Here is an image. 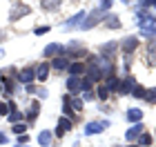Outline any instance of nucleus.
<instances>
[{
	"label": "nucleus",
	"instance_id": "obj_30",
	"mask_svg": "<svg viewBox=\"0 0 156 147\" xmlns=\"http://www.w3.org/2000/svg\"><path fill=\"white\" fill-rule=\"evenodd\" d=\"M58 5H60V2H42V7H45V9H56Z\"/></svg>",
	"mask_w": 156,
	"mask_h": 147
},
{
	"label": "nucleus",
	"instance_id": "obj_25",
	"mask_svg": "<svg viewBox=\"0 0 156 147\" xmlns=\"http://www.w3.org/2000/svg\"><path fill=\"white\" fill-rule=\"evenodd\" d=\"M145 100L147 103H156V89H145Z\"/></svg>",
	"mask_w": 156,
	"mask_h": 147
},
{
	"label": "nucleus",
	"instance_id": "obj_35",
	"mask_svg": "<svg viewBox=\"0 0 156 147\" xmlns=\"http://www.w3.org/2000/svg\"><path fill=\"white\" fill-rule=\"evenodd\" d=\"M0 143H7V136L5 134H0Z\"/></svg>",
	"mask_w": 156,
	"mask_h": 147
},
{
	"label": "nucleus",
	"instance_id": "obj_28",
	"mask_svg": "<svg viewBox=\"0 0 156 147\" xmlns=\"http://www.w3.org/2000/svg\"><path fill=\"white\" fill-rule=\"evenodd\" d=\"M72 109H74V111H80V109H83V100L74 98V100H72Z\"/></svg>",
	"mask_w": 156,
	"mask_h": 147
},
{
	"label": "nucleus",
	"instance_id": "obj_7",
	"mask_svg": "<svg viewBox=\"0 0 156 147\" xmlns=\"http://www.w3.org/2000/svg\"><path fill=\"white\" fill-rule=\"evenodd\" d=\"M67 89H69V92H78V89H83V80L78 78V76H72V78L67 80Z\"/></svg>",
	"mask_w": 156,
	"mask_h": 147
},
{
	"label": "nucleus",
	"instance_id": "obj_4",
	"mask_svg": "<svg viewBox=\"0 0 156 147\" xmlns=\"http://www.w3.org/2000/svg\"><path fill=\"white\" fill-rule=\"evenodd\" d=\"M34 74H36V80L45 82V80H47V76H49V65H47V62H40V65L36 67V72H34Z\"/></svg>",
	"mask_w": 156,
	"mask_h": 147
},
{
	"label": "nucleus",
	"instance_id": "obj_34",
	"mask_svg": "<svg viewBox=\"0 0 156 147\" xmlns=\"http://www.w3.org/2000/svg\"><path fill=\"white\" fill-rule=\"evenodd\" d=\"M45 31H49V27H38V29H36V33H38V36H42Z\"/></svg>",
	"mask_w": 156,
	"mask_h": 147
},
{
	"label": "nucleus",
	"instance_id": "obj_29",
	"mask_svg": "<svg viewBox=\"0 0 156 147\" xmlns=\"http://www.w3.org/2000/svg\"><path fill=\"white\" fill-rule=\"evenodd\" d=\"M150 62H152V65H156V47H154V45H150Z\"/></svg>",
	"mask_w": 156,
	"mask_h": 147
},
{
	"label": "nucleus",
	"instance_id": "obj_10",
	"mask_svg": "<svg viewBox=\"0 0 156 147\" xmlns=\"http://www.w3.org/2000/svg\"><path fill=\"white\" fill-rule=\"evenodd\" d=\"M54 67H56V69H67V67H69V58H65V56L54 58Z\"/></svg>",
	"mask_w": 156,
	"mask_h": 147
},
{
	"label": "nucleus",
	"instance_id": "obj_20",
	"mask_svg": "<svg viewBox=\"0 0 156 147\" xmlns=\"http://www.w3.org/2000/svg\"><path fill=\"white\" fill-rule=\"evenodd\" d=\"M60 51H62L60 45H49V47L45 49V56H56V54H60Z\"/></svg>",
	"mask_w": 156,
	"mask_h": 147
},
{
	"label": "nucleus",
	"instance_id": "obj_11",
	"mask_svg": "<svg viewBox=\"0 0 156 147\" xmlns=\"http://www.w3.org/2000/svg\"><path fill=\"white\" fill-rule=\"evenodd\" d=\"M62 111L67 116H74V109H72V96H65L62 98Z\"/></svg>",
	"mask_w": 156,
	"mask_h": 147
},
{
	"label": "nucleus",
	"instance_id": "obj_5",
	"mask_svg": "<svg viewBox=\"0 0 156 147\" xmlns=\"http://www.w3.org/2000/svg\"><path fill=\"white\" fill-rule=\"evenodd\" d=\"M34 78H36V74H34L31 67H25V69L18 72V80H23V82H31Z\"/></svg>",
	"mask_w": 156,
	"mask_h": 147
},
{
	"label": "nucleus",
	"instance_id": "obj_18",
	"mask_svg": "<svg viewBox=\"0 0 156 147\" xmlns=\"http://www.w3.org/2000/svg\"><path fill=\"white\" fill-rule=\"evenodd\" d=\"M98 18H101V9H96L94 13H91V18H89V20H87V23H85L83 27H85V29H89V27H94V23H96Z\"/></svg>",
	"mask_w": 156,
	"mask_h": 147
},
{
	"label": "nucleus",
	"instance_id": "obj_38",
	"mask_svg": "<svg viewBox=\"0 0 156 147\" xmlns=\"http://www.w3.org/2000/svg\"><path fill=\"white\" fill-rule=\"evenodd\" d=\"M20 147H23V145H20Z\"/></svg>",
	"mask_w": 156,
	"mask_h": 147
},
{
	"label": "nucleus",
	"instance_id": "obj_26",
	"mask_svg": "<svg viewBox=\"0 0 156 147\" xmlns=\"http://www.w3.org/2000/svg\"><path fill=\"white\" fill-rule=\"evenodd\" d=\"M132 96L134 98H145V87L136 85V87H134V92H132Z\"/></svg>",
	"mask_w": 156,
	"mask_h": 147
},
{
	"label": "nucleus",
	"instance_id": "obj_33",
	"mask_svg": "<svg viewBox=\"0 0 156 147\" xmlns=\"http://www.w3.org/2000/svg\"><path fill=\"white\" fill-rule=\"evenodd\" d=\"M9 111V105H5V103H0V114H7Z\"/></svg>",
	"mask_w": 156,
	"mask_h": 147
},
{
	"label": "nucleus",
	"instance_id": "obj_16",
	"mask_svg": "<svg viewBox=\"0 0 156 147\" xmlns=\"http://www.w3.org/2000/svg\"><path fill=\"white\" fill-rule=\"evenodd\" d=\"M38 143H40L42 147H47L49 143H51V134H49V131H40V136H38Z\"/></svg>",
	"mask_w": 156,
	"mask_h": 147
},
{
	"label": "nucleus",
	"instance_id": "obj_12",
	"mask_svg": "<svg viewBox=\"0 0 156 147\" xmlns=\"http://www.w3.org/2000/svg\"><path fill=\"white\" fill-rule=\"evenodd\" d=\"M127 118H129L132 123H140V118H143V111H140V109H129V111H127Z\"/></svg>",
	"mask_w": 156,
	"mask_h": 147
},
{
	"label": "nucleus",
	"instance_id": "obj_9",
	"mask_svg": "<svg viewBox=\"0 0 156 147\" xmlns=\"http://www.w3.org/2000/svg\"><path fill=\"white\" fill-rule=\"evenodd\" d=\"M134 87H136V85H134V80H132V78H127L123 85L118 87V92H120V94H129V92H134Z\"/></svg>",
	"mask_w": 156,
	"mask_h": 147
},
{
	"label": "nucleus",
	"instance_id": "obj_24",
	"mask_svg": "<svg viewBox=\"0 0 156 147\" xmlns=\"http://www.w3.org/2000/svg\"><path fill=\"white\" fill-rule=\"evenodd\" d=\"M67 56H76V58H83V56H85V49H67V51H65V58H67Z\"/></svg>",
	"mask_w": 156,
	"mask_h": 147
},
{
	"label": "nucleus",
	"instance_id": "obj_17",
	"mask_svg": "<svg viewBox=\"0 0 156 147\" xmlns=\"http://www.w3.org/2000/svg\"><path fill=\"white\" fill-rule=\"evenodd\" d=\"M107 78H109V80H107V85H105V87H107L109 92H112V89H118V87H120V82H118V78H116V76H112V74H109Z\"/></svg>",
	"mask_w": 156,
	"mask_h": 147
},
{
	"label": "nucleus",
	"instance_id": "obj_21",
	"mask_svg": "<svg viewBox=\"0 0 156 147\" xmlns=\"http://www.w3.org/2000/svg\"><path fill=\"white\" fill-rule=\"evenodd\" d=\"M96 96L101 98V100H107V98H109V89L105 85H101V87H98V92H96Z\"/></svg>",
	"mask_w": 156,
	"mask_h": 147
},
{
	"label": "nucleus",
	"instance_id": "obj_31",
	"mask_svg": "<svg viewBox=\"0 0 156 147\" xmlns=\"http://www.w3.org/2000/svg\"><path fill=\"white\" fill-rule=\"evenodd\" d=\"M20 118H23V114H11V116H9V121H11V123H18Z\"/></svg>",
	"mask_w": 156,
	"mask_h": 147
},
{
	"label": "nucleus",
	"instance_id": "obj_2",
	"mask_svg": "<svg viewBox=\"0 0 156 147\" xmlns=\"http://www.w3.org/2000/svg\"><path fill=\"white\" fill-rule=\"evenodd\" d=\"M107 129V123H101V121H94V123H87L85 125V134H98V131Z\"/></svg>",
	"mask_w": 156,
	"mask_h": 147
},
{
	"label": "nucleus",
	"instance_id": "obj_6",
	"mask_svg": "<svg viewBox=\"0 0 156 147\" xmlns=\"http://www.w3.org/2000/svg\"><path fill=\"white\" fill-rule=\"evenodd\" d=\"M69 74H72V76H78V74H85V72H87V67H85V62H80V60H78V62H69Z\"/></svg>",
	"mask_w": 156,
	"mask_h": 147
},
{
	"label": "nucleus",
	"instance_id": "obj_13",
	"mask_svg": "<svg viewBox=\"0 0 156 147\" xmlns=\"http://www.w3.org/2000/svg\"><path fill=\"white\" fill-rule=\"evenodd\" d=\"M85 20V11H80V13H76L74 18H69L67 23H65V27H76V23H83Z\"/></svg>",
	"mask_w": 156,
	"mask_h": 147
},
{
	"label": "nucleus",
	"instance_id": "obj_1",
	"mask_svg": "<svg viewBox=\"0 0 156 147\" xmlns=\"http://www.w3.org/2000/svg\"><path fill=\"white\" fill-rule=\"evenodd\" d=\"M101 78H103L101 62H98V58H91V65L87 67V80H89V82H98Z\"/></svg>",
	"mask_w": 156,
	"mask_h": 147
},
{
	"label": "nucleus",
	"instance_id": "obj_8",
	"mask_svg": "<svg viewBox=\"0 0 156 147\" xmlns=\"http://www.w3.org/2000/svg\"><path fill=\"white\" fill-rule=\"evenodd\" d=\"M136 47H138V38H127L125 43H123V51L125 54H132Z\"/></svg>",
	"mask_w": 156,
	"mask_h": 147
},
{
	"label": "nucleus",
	"instance_id": "obj_22",
	"mask_svg": "<svg viewBox=\"0 0 156 147\" xmlns=\"http://www.w3.org/2000/svg\"><path fill=\"white\" fill-rule=\"evenodd\" d=\"M138 143H140L138 147H147V145H152V136H150V134H140V136H138Z\"/></svg>",
	"mask_w": 156,
	"mask_h": 147
},
{
	"label": "nucleus",
	"instance_id": "obj_32",
	"mask_svg": "<svg viewBox=\"0 0 156 147\" xmlns=\"http://www.w3.org/2000/svg\"><path fill=\"white\" fill-rule=\"evenodd\" d=\"M27 141H29V136H27V134H23V136H18V143H20V145H25Z\"/></svg>",
	"mask_w": 156,
	"mask_h": 147
},
{
	"label": "nucleus",
	"instance_id": "obj_3",
	"mask_svg": "<svg viewBox=\"0 0 156 147\" xmlns=\"http://www.w3.org/2000/svg\"><path fill=\"white\" fill-rule=\"evenodd\" d=\"M67 131H72V121H67V118H60V121H58V127H56V136L62 138Z\"/></svg>",
	"mask_w": 156,
	"mask_h": 147
},
{
	"label": "nucleus",
	"instance_id": "obj_27",
	"mask_svg": "<svg viewBox=\"0 0 156 147\" xmlns=\"http://www.w3.org/2000/svg\"><path fill=\"white\" fill-rule=\"evenodd\" d=\"M27 131V125H23V123H16L13 125V134H18V136H23Z\"/></svg>",
	"mask_w": 156,
	"mask_h": 147
},
{
	"label": "nucleus",
	"instance_id": "obj_37",
	"mask_svg": "<svg viewBox=\"0 0 156 147\" xmlns=\"http://www.w3.org/2000/svg\"><path fill=\"white\" fill-rule=\"evenodd\" d=\"M132 147H138V145H132Z\"/></svg>",
	"mask_w": 156,
	"mask_h": 147
},
{
	"label": "nucleus",
	"instance_id": "obj_36",
	"mask_svg": "<svg viewBox=\"0 0 156 147\" xmlns=\"http://www.w3.org/2000/svg\"><path fill=\"white\" fill-rule=\"evenodd\" d=\"M0 92H2V85H0Z\"/></svg>",
	"mask_w": 156,
	"mask_h": 147
},
{
	"label": "nucleus",
	"instance_id": "obj_15",
	"mask_svg": "<svg viewBox=\"0 0 156 147\" xmlns=\"http://www.w3.org/2000/svg\"><path fill=\"white\" fill-rule=\"evenodd\" d=\"M140 131H143V127H140V125L132 127L129 131H127V141H136V136H140Z\"/></svg>",
	"mask_w": 156,
	"mask_h": 147
},
{
	"label": "nucleus",
	"instance_id": "obj_23",
	"mask_svg": "<svg viewBox=\"0 0 156 147\" xmlns=\"http://www.w3.org/2000/svg\"><path fill=\"white\" fill-rule=\"evenodd\" d=\"M29 11V7H25V5H18V11L16 13H11V20H18L20 16H23V13H27Z\"/></svg>",
	"mask_w": 156,
	"mask_h": 147
},
{
	"label": "nucleus",
	"instance_id": "obj_14",
	"mask_svg": "<svg viewBox=\"0 0 156 147\" xmlns=\"http://www.w3.org/2000/svg\"><path fill=\"white\" fill-rule=\"evenodd\" d=\"M38 111H40V105H38L36 100H34V103H31V114H27V118H29V123H34V121L38 118Z\"/></svg>",
	"mask_w": 156,
	"mask_h": 147
},
{
	"label": "nucleus",
	"instance_id": "obj_19",
	"mask_svg": "<svg viewBox=\"0 0 156 147\" xmlns=\"http://www.w3.org/2000/svg\"><path fill=\"white\" fill-rule=\"evenodd\" d=\"M105 23H107L109 29H118V27H120V20H118L116 16H107V20H105Z\"/></svg>",
	"mask_w": 156,
	"mask_h": 147
}]
</instances>
